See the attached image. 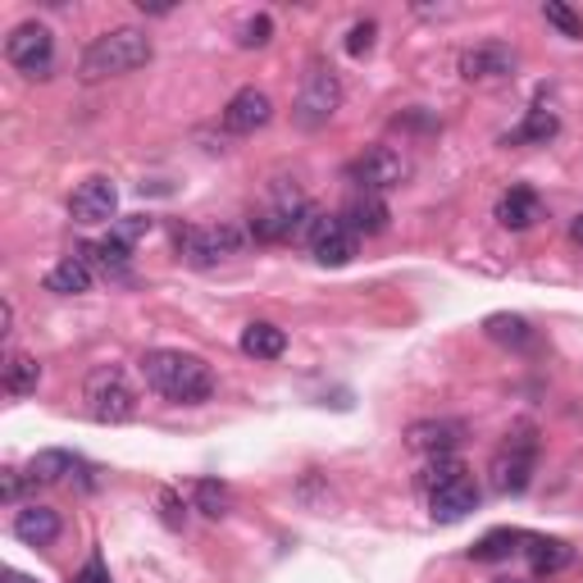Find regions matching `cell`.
I'll return each instance as SVG.
<instances>
[{
    "label": "cell",
    "instance_id": "16",
    "mask_svg": "<svg viewBox=\"0 0 583 583\" xmlns=\"http://www.w3.org/2000/svg\"><path fill=\"white\" fill-rule=\"evenodd\" d=\"M428 511H434L438 524H456V520H465L470 511H478V488H474V478H456V484L438 488V493H428Z\"/></svg>",
    "mask_w": 583,
    "mask_h": 583
},
{
    "label": "cell",
    "instance_id": "14",
    "mask_svg": "<svg viewBox=\"0 0 583 583\" xmlns=\"http://www.w3.org/2000/svg\"><path fill=\"white\" fill-rule=\"evenodd\" d=\"M497 223L501 228H511V233H524V228H534L538 219H543V201H538V192L534 187H506L501 196H497Z\"/></svg>",
    "mask_w": 583,
    "mask_h": 583
},
{
    "label": "cell",
    "instance_id": "15",
    "mask_svg": "<svg viewBox=\"0 0 583 583\" xmlns=\"http://www.w3.org/2000/svg\"><path fill=\"white\" fill-rule=\"evenodd\" d=\"M461 438H465L461 420H420V424H411V434H405V442L424 456H447L461 447Z\"/></svg>",
    "mask_w": 583,
    "mask_h": 583
},
{
    "label": "cell",
    "instance_id": "30",
    "mask_svg": "<svg viewBox=\"0 0 583 583\" xmlns=\"http://www.w3.org/2000/svg\"><path fill=\"white\" fill-rule=\"evenodd\" d=\"M269 37H274V19L269 14H256V19H246L242 23V33H238V46H269Z\"/></svg>",
    "mask_w": 583,
    "mask_h": 583
},
{
    "label": "cell",
    "instance_id": "12",
    "mask_svg": "<svg viewBox=\"0 0 583 583\" xmlns=\"http://www.w3.org/2000/svg\"><path fill=\"white\" fill-rule=\"evenodd\" d=\"M69 215L78 223H114L119 215V187L110 179H87L69 196Z\"/></svg>",
    "mask_w": 583,
    "mask_h": 583
},
{
    "label": "cell",
    "instance_id": "3",
    "mask_svg": "<svg viewBox=\"0 0 583 583\" xmlns=\"http://www.w3.org/2000/svg\"><path fill=\"white\" fill-rule=\"evenodd\" d=\"M315 206L296 187H274V196L251 215V238L256 242H288L315 228Z\"/></svg>",
    "mask_w": 583,
    "mask_h": 583
},
{
    "label": "cell",
    "instance_id": "19",
    "mask_svg": "<svg viewBox=\"0 0 583 583\" xmlns=\"http://www.w3.org/2000/svg\"><path fill=\"white\" fill-rule=\"evenodd\" d=\"M0 384L10 397H33L41 384V361L28 351H5V365H0Z\"/></svg>",
    "mask_w": 583,
    "mask_h": 583
},
{
    "label": "cell",
    "instance_id": "22",
    "mask_svg": "<svg viewBox=\"0 0 583 583\" xmlns=\"http://www.w3.org/2000/svg\"><path fill=\"white\" fill-rule=\"evenodd\" d=\"M87 288H92V265L83 256H64L46 274V292H56V296H78Z\"/></svg>",
    "mask_w": 583,
    "mask_h": 583
},
{
    "label": "cell",
    "instance_id": "37",
    "mask_svg": "<svg viewBox=\"0 0 583 583\" xmlns=\"http://www.w3.org/2000/svg\"><path fill=\"white\" fill-rule=\"evenodd\" d=\"M497 583H524V579H497Z\"/></svg>",
    "mask_w": 583,
    "mask_h": 583
},
{
    "label": "cell",
    "instance_id": "4",
    "mask_svg": "<svg viewBox=\"0 0 583 583\" xmlns=\"http://www.w3.org/2000/svg\"><path fill=\"white\" fill-rule=\"evenodd\" d=\"M83 401H87V415L96 424H129L137 415V392L119 365L92 369L87 384H83Z\"/></svg>",
    "mask_w": 583,
    "mask_h": 583
},
{
    "label": "cell",
    "instance_id": "31",
    "mask_svg": "<svg viewBox=\"0 0 583 583\" xmlns=\"http://www.w3.org/2000/svg\"><path fill=\"white\" fill-rule=\"evenodd\" d=\"M374 19H365V23H356V28H351L347 33V50H351V56H369V50H374Z\"/></svg>",
    "mask_w": 583,
    "mask_h": 583
},
{
    "label": "cell",
    "instance_id": "34",
    "mask_svg": "<svg viewBox=\"0 0 583 583\" xmlns=\"http://www.w3.org/2000/svg\"><path fill=\"white\" fill-rule=\"evenodd\" d=\"M23 484H28V474H14V470H10V474H5V484H0V497H5V501L14 506V501L23 497Z\"/></svg>",
    "mask_w": 583,
    "mask_h": 583
},
{
    "label": "cell",
    "instance_id": "36",
    "mask_svg": "<svg viewBox=\"0 0 583 583\" xmlns=\"http://www.w3.org/2000/svg\"><path fill=\"white\" fill-rule=\"evenodd\" d=\"M570 238L583 246V215H579V219H570Z\"/></svg>",
    "mask_w": 583,
    "mask_h": 583
},
{
    "label": "cell",
    "instance_id": "26",
    "mask_svg": "<svg viewBox=\"0 0 583 583\" xmlns=\"http://www.w3.org/2000/svg\"><path fill=\"white\" fill-rule=\"evenodd\" d=\"M515 543H529V534H520V529H493V534H484L470 547V556L474 561H506L515 551Z\"/></svg>",
    "mask_w": 583,
    "mask_h": 583
},
{
    "label": "cell",
    "instance_id": "20",
    "mask_svg": "<svg viewBox=\"0 0 583 583\" xmlns=\"http://www.w3.org/2000/svg\"><path fill=\"white\" fill-rule=\"evenodd\" d=\"M242 351L251 361H278L288 351V333L278 324H269V319H256V324L242 328Z\"/></svg>",
    "mask_w": 583,
    "mask_h": 583
},
{
    "label": "cell",
    "instance_id": "28",
    "mask_svg": "<svg viewBox=\"0 0 583 583\" xmlns=\"http://www.w3.org/2000/svg\"><path fill=\"white\" fill-rule=\"evenodd\" d=\"M196 511H206L210 520L228 515V488L215 484V478H201V484H196Z\"/></svg>",
    "mask_w": 583,
    "mask_h": 583
},
{
    "label": "cell",
    "instance_id": "5",
    "mask_svg": "<svg viewBox=\"0 0 583 583\" xmlns=\"http://www.w3.org/2000/svg\"><path fill=\"white\" fill-rule=\"evenodd\" d=\"M338 106H342V83H338V73L328 69V64H315V69L306 73V83H301V92H296L292 119H296V129L315 133V129H324V123L338 114Z\"/></svg>",
    "mask_w": 583,
    "mask_h": 583
},
{
    "label": "cell",
    "instance_id": "1",
    "mask_svg": "<svg viewBox=\"0 0 583 583\" xmlns=\"http://www.w3.org/2000/svg\"><path fill=\"white\" fill-rule=\"evenodd\" d=\"M142 378L150 392H160L165 401H179V405H201L215 397V374L201 356H192V351H165V347L146 351Z\"/></svg>",
    "mask_w": 583,
    "mask_h": 583
},
{
    "label": "cell",
    "instance_id": "9",
    "mask_svg": "<svg viewBox=\"0 0 583 583\" xmlns=\"http://www.w3.org/2000/svg\"><path fill=\"white\" fill-rule=\"evenodd\" d=\"M242 246L238 228H179V256L192 269H210Z\"/></svg>",
    "mask_w": 583,
    "mask_h": 583
},
{
    "label": "cell",
    "instance_id": "18",
    "mask_svg": "<svg viewBox=\"0 0 583 583\" xmlns=\"http://www.w3.org/2000/svg\"><path fill=\"white\" fill-rule=\"evenodd\" d=\"M388 219H392V210H388V201L384 196H374V192H361L351 206L342 210V223L351 228V233H365V238H374V233H384L388 228Z\"/></svg>",
    "mask_w": 583,
    "mask_h": 583
},
{
    "label": "cell",
    "instance_id": "27",
    "mask_svg": "<svg viewBox=\"0 0 583 583\" xmlns=\"http://www.w3.org/2000/svg\"><path fill=\"white\" fill-rule=\"evenodd\" d=\"M456 478H465V465L447 451V456H428V465H424V478H420V484H424L428 493H438V488L456 484Z\"/></svg>",
    "mask_w": 583,
    "mask_h": 583
},
{
    "label": "cell",
    "instance_id": "6",
    "mask_svg": "<svg viewBox=\"0 0 583 583\" xmlns=\"http://www.w3.org/2000/svg\"><path fill=\"white\" fill-rule=\"evenodd\" d=\"M5 60L23 78H50V69H56V37H50L46 23H19L5 37Z\"/></svg>",
    "mask_w": 583,
    "mask_h": 583
},
{
    "label": "cell",
    "instance_id": "32",
    "mask_svg": "<svg viewBox=\"0 0 583 583\" xmlns=\"http://www.w3.org/2000/svg\"><path fill=\"white\" fill-rule=\"evenodd\" d=\"M114 233H123L129 242H137L142 233H150V215H129V219H119V223H110Z\"/></svg>",
    "mask_w": 583,
    "mask_h": 583
},
{
    "label": "cell",
    "instance_id": "7",
    "mask_svg": "<svg viewBox=\"0 0 583 583\" xmlns=\"http://www.w3.org/2000/svg\"><path fill=\"white\" fill-rule=\"evenodd\" d=\"M534 465H538V442H534V428H520L515 438H506V447L497 451L493 461V488L506 493V497H520L534 478Z\"/></svg>",
    "mask_w": 583,
    "mask_h": 583
},
{
    "label": "cell",
    "instance_id": "10",
    "mask_svg": "<svg viewBox=\"0 0 583 583\" xmlns=\"http://www.w3.org/2000/svg\"><path fill=\"white\" fill-rule=\"evenodd\" d=\"M311 251H315V260H319V265L342 269V265L356 260L361 238L342 223V215H333V219H324V215H319V219H315V228H311Z\"/></svg>",
    "mask_w": 583,
    "mask_h": 583
},
{
    "label": "cell",
    "instance_id": "35",
    "mask_svg": "<svg viewBox=\"0 0 583 583\" xmlns=\"http://www.w3.org/2000/svg\"><path fill=\"white\" fill-rule=\"evenodd\" d=\"M0 583H37V579L23 574V570H5V574H0Z\"/></svg>",
    "mask_w": 583,
    "mask_h": 583
},
{
    "label": "cell",
    "instance_id": "23",
    "mask_svg": "<svg viewBox=\"0 0 583 583\" xmlns=\"http://www.w3.org/2000/svg\"><path fill=\"white\" fill-rule=\"evenodd\" d=\"M484 333H488L493 342H501V347H515V351H529V347L538 342V333L529 328L524 315H488V319H484Z\"/></svg>",
    "mask_w": 583,
    "mask_h": 583
},
{
    "label": "cell",
    "instance_id": "21",
    "mask_svg": "<svg viewBox=\"0 0 583 583\" xmlns=\"http://www.w3.org/2000/svg\"><path fill=\"white\" fill-rule=\"evenodd\" d=\"M78 470H83V461L73 451H37L23 474H28V484L37 488V484H64V478H73Z\"/></svg>",
    "mask_w": 583,
    "mask_h": 583
},
{
    "label": "cell",
    "instance_id": "17",
    "mask_svg": "<svg viewBox=\"0 0 583 583\" xmlns=\"http://www.w3.org/2000/svg\"><path fill=\"white\" fill-rule=\"evenodd\" d=\"M14 538L28 547H50L60 538V515L50 511V506H23L14 515Z\"/></svg>",
    "mask_w": 583,
    "mask_h": 583
},
{
    "label": "cell",
    "instance_id": "24",
    "mask_svg": "<svg viewBox=\"0 0 583 583\" xmlns=\"http://www.w3.org/2000/svg\"><path fill=\"white\" fill-rule=\"evenodd\" d=\"M524 551H529V566H534L538 574H556V570H566L574 561L570 543H561V538H529Z\"/></svg>",
    "mask_w": 583,
    "mask_h": 583
},
{
    "label": "cell",
    "instance_id": "29",
    "mask_svg": "<svg viewBox=\"0 0 583 583\" xmlns=\"http://www.w3.org/2000/svg\"><path fill=\"white\" fill-rule=\"evenodd\" d=\"M543 19L551 23V28H561V37H583V19H579L570 5H561V0H547V5H543Z\"/></svg>",
    "mask_w": 583,
    "mask_h": 583
},
{
    "label": "cell",
    "instance_id": "33",
    "mask_svg": "<svg viewBox=\"0 0 583 583\" xmlns=\"http://www.w3.org/2000/svg\"><path fill=\"white\" fill-rule=\"evenodd\" d=\"M73 583H110V570H106V561L100 556H92V561L73 574Z\"/></svg>",
    "mask_w": 583,
    "mask_h": 583
},
{
    "label": "cell",
    "instance_id": "13",
    "mask_svg": "<svg viewBox=\"0 0 583 583\" xmlns=\"http://www.w3.org/2000/svg\"><path fill=\"white\" fill-rule=\"evenodd\" d=\"M274 119V100L256 87H242L233 100L223 106V129L238 133V137H251L256 129H265V123Z\"/></svg>",
    "mask_w": 583,
    "mask_h": 583
},
{
    "label": "cell",
    "instance_id": "25",
    "mask_svg": "<svg viewBox=\"0 0 583 583\" xmlns=\"http://www.w3.org/2000/svg\"><path fill=\"white\" fill-rule=\"evenodd\" d=\"M556 133H561V119H556L547 106H534L524 114V123L515 129V137H506V142H529V146H547Z\"/></svg>",
    "mask_w": 583,
    "mask_h": 583
},
{
    "label": "cell",
    "instance_id": "8",
    "mask_svg": "<svg viewBox=\"0 0 583 583\" xmlns=\"http://www.w3.org/2000/svg\"><path fill=\"white\" fill-rule=\"evenodd\" d=\"M405 173H411V165H405L392 146H369V150H361V156L347 165V179L356 183L361 192H374V196L401 187Z\"/></svg>",
    "mask_w": 583,
    "mask_h": 583
},
{
    "label": "cell",
    "instance_id": "2",
    "mask_svg": "<svg viewBox=\"0 0 583 583\" xmlns=\"http://www.w3.org/2000/svg\"><path fill=\"white\" fill-rule=\"evenodd\" d=\"M150 56H156V46H150V37L142 28H110L83 50L78 78L83 83H106V78H119V73L142 69Z\"/></svg>",
    "mask_w": 583,
    "mask_h": 583
},
{
    "label": "cell",
    "instance_id": "11",
    "mask_svg": "<svg viewBox=\"0 0 583 583\" xmlns=\"http://www.w3.org/2000/svg\"><path fill=\"white\" fill-rule=\"evenodd\" d=\"M515 50L501 46V41H484V46H470L461 56V78L465 83H501V78H515Z\"/></svg>",
    "mask_w": 583,
    "mask_h": 583
}]
</instances>
